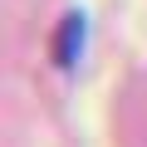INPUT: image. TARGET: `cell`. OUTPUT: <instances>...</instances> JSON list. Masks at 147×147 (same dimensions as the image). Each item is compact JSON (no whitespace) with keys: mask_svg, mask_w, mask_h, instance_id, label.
<instances>
[{"mask_svg":"<svg viewBox=\"0 0 147 147\" xmlns=\"http://www.w3.org/2000/svg\"><path fill=\"white\" fill-rule=\"evenodd\" d=\"M79 49H84V15H64V25H59V39H54V59L69 69L74 59H79Z\"/></svg>","mask_w":147,"mask_h":147,"instance_id":"6da1fadb","label":"cell"}]
</instances>
